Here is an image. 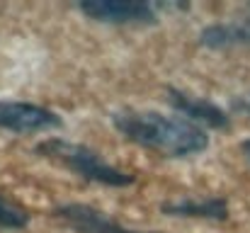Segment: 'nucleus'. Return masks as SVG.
Instances as JSON below:
<instances>
[{
  "instance_id": "9b49d317",
  "label": "nucleus",
  "mask_w": 250,
  "mask_h": 233,
  "mask_svg": "<svg viewBox=\"0 0 250 233\" xmlns=\"http://www.w3.org/2000/svg\"><path fill=\"white\" fill-rule=\"evenodd\" d=\"M248 27H250V24H248Z\"/></svg>"
},
{
  "instance_id": "7ed1b4c3",
  "label": "nucleus",
  "mask_w": 250,
  "mask_h": 233,
  "mask_svg": "<svg viewBox=\"0 0 250 233\" xmlns=\"http://www.w3.org/2000/svg\"><path fill=\"white\" fill-rule=\"evenodd\" d=\"M85 17L102 24H131V27H151L158 24V12L151 2L136 0H85L78 5Z\"/></svg>"
},
{
  "instance_id": "423d86ee",
  "label": "nucleus",
  "mask_w": 250,
  "mask_h": 233,
  "mask_svg": "<svg viewBox=\"0 0 250 233\" xmlns=\"http://www.w3.org/2000/svg\"><path fill=\"white\" fill-rule=\"evenodd\" d=\"M166 95L170 107L180 117L189 119L192 124H197L202 129H229V124H231L229 114L219 105H214V102H209L204 97L189 95V92H185L180 87H167Z\"/></svg>"
},
{
  "instance_id": "9d476101",
  "label": "nucleus",
  "mask_w": 250,
  "mask_h": 233,
  "mask_svg": "<svg viewBox=\"0 0 250 233\" xmlns=\"http://www.w3.org/2000/svg\"><path fill=\"white\" fill-rule=\"evenodd\" d=\"M241 151H243V155L250 160V139H246V141L241 144Z\"/></svg>"
},
{
  "instance_id": "1a4fd4ad",
  "label": "nucleus",
  "mask_w": 250,
  "mask_h": 233,
  "mask_svg": "<svg viewBox=\"0 0 250 233\" xmlns=\"http://www.w3.org/2000/svg\"><path fill=\"white\" fill-rule=\"evenodd\" d=\"M29 212L24 207H20L17 202L7 199L5 194H0V229H10V231H17V229H24L29 224Z\"/></svg>"
},
{
  "instance_id": "20e7f679",
  "label": "nucleus",
  "mask_w": 250,
  "mask_h": 233,
  "mask_svg": "<svg viewBox=\"0 0 250 233\" xmlns=\"http://www.w3.org/2000/svg\"><path fill=\"white\" fill-rule=\"evenodd\" d=\"M63 127V119L42 105L24 100H0V129L15 134H39Z\"/></svg>"
},
{
  "instance_id": "39448f33",
  "label": "nucleus",
  "mask_w": 250,
  "mask_h": 233,
  "mask_svg": "<svg viewBox=\"0 0 250 233\" xmlns=\"http://www.w3.org/2000/svg\"><path fill=\"white\" fill-rule=\"evenodd\" d=\"M54 214L76 233H158V231H136L129 229L119 221H114L112 216H107L104 212L90 207V204H61L54 209Z\"/></svg>"
},
{
  "instance_id": "0eeeda50",
  "label": "nucleus",
  "mask_w": 250,
  "mask_h": 233,
  "mask_svg": "<svg viewBox=\"0 0 250 233\" xmlns=\"http://www.w3.org/2000/svg\"><path fill=\"white\" fill-rule=\"evenodd\" d=\"M161 212L172 219H204V221H226L229 204L224 197H204V199H175L166 202Z\"/></svg>"
},
{
  "instance_id": "f03ea898",
  "label": "nucleus",
  "mask_w": 250,
  "mask_h": 233,
  "mask_svg": "<svg viewBox=\"0 0 250 233\" xmlns=\"http://www.w3.org/2000/svg\"><path fill=\"white\" fill-rule=\"evenodd\" d=\"M37 153L68 168L78 177L95 185H107V187H129L136 182L134 175L109 165L100 153L87 148L83 144H71L66 139H46L44 144L37 146Z\"/></svg>"
},
{
  "instance_id": "6e6552de",
  "label": "nucleus",
  "mask_w": 250,
  "mask_h": 233,
  "mask_svg": "<svg viewBox=\"0 0 250 233\" xmlns=\"http://www.w3.org/2000/svg\"><path fill=\"white\" fill-rule=\"evenodd\" d=\"M199 44L207 49H231V46H243L250 44V27L233 24V22H219L209 24L199 34Z\"/></svg>"
},
{
  "instance_id": "f257e3e1",
  "label": "nucleus",
  "mask_w": 250,
  "mask_h": 233,
  "mask_svg": "<svg viewBox=\"0 0 250 233\" xmlns=\"http://www.w3.org/2000/svg\"><path fill=\"white\" fill-rule=\"evenodd\" d=\"M112 124L131 144L167 158H189L209 148L207 131L180 114H161L153 109H122L112 114Z\"/></svg>"
}]
</instances>
